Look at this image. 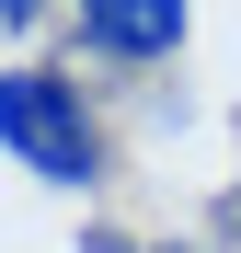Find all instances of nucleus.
I'll return each mask as SVG.
<instances>
[{
  "instance_id": "20e7f679",
  "label": "nucleus",
  "mask_w": 241,
  "mask_h": 253,
  "mask_svg": "<svg viewBox=\"0 0 241 253\" xmlns=\"http://www.w3.org/2000/svg\"><path fill=\"white\" fill-rule=\"evenodd\" d=\"M80 253H138V230H115V219H92V230H80Z\"/></svg>"
},
{
  "instance_id": "7ed1b4c3",
  "label": "nucleus",
  "mask_w": 241,
  "mask_h": 253,
  "mask_svg": "<svg viewBox=\"0 0 241 253\" xmlns=\"http://www.w3.org/2000/svg\"><path fill=\"white\" fill-rule=\"evenodd\" d=\"M0 35H12V46H34V35H58V12H46V0H0Z\"/></svg>"
},
{
  "instance_id": "39448f33",
  "label": "nucleus",
  "mask_w": 241,
  "mask_h": 253,
  "mask_svg": "<svg viewBox=\"0 0 241 253\" xmlns=\"http://www.w3.org/2000/svg\"><path fill=\"white\" fill-rule=\"evenodd\" d=\"M138 253H207V242H138Z\"/></svg>"
},
{
  "instance_id": "f257e3e1",
  "label": "nucleus",
  "mask_w": 241,
  "mask_h": 253,
  "mask_svg": "<svg viewBox=\"0 0 241 253\" xmlns=\"http://www.w3.org/2000/svg\"><path fill=\"white\" fill-rule=\"evenodd\" d=\"M0 150H12L34 184H58V196H92L115 173L103 104H92V81L69 58H0Z\"/></svg>"
},
{
  "instance_id": "f03ea898",
  "label": "nucleus",
  "mask_w": 241,
  "mask_h": 253,
  "mask_svg": "<svg viewBox=\"0 0 241 253\" xmlns=\"http://www.w3.org/2000/svg\"><path fill=\"white\" fill-rule=\"evenodd\" d=\"M58 35H69V69L80 58L92 69H172L195 12L184 0H80V12H58Z\"/></svg>"
}]
</instances>
